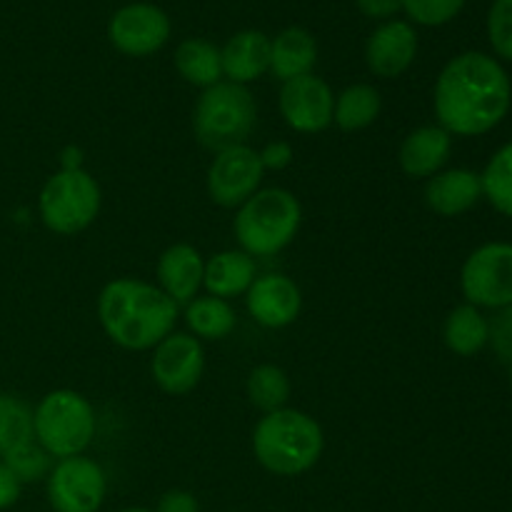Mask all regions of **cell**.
<instances>
[{
  "mask_svg": "<svg viewBox=\"0 0 512 512\" xmlns=\"http://www.w3.org/2000/svg\"><path fill=\"white\" fill-rule=\"evenodd\" d=\"M293 385H290L288 373L278 365H258L248 375V398L263 413H273L288 405Z\"/></svg>",
  "mask_w": 512,
  "mask_h": 512,
  "instance_id": "obj_27",
  "label": "cell"
},
{
  "mask_svg": "<svg viewBox=\"0 0 512 512\" xmlns=\"http://www.w3.org/2000/svg\"><path fill=\"white\" fill-rule=\"evenodd\" d=\"M155 275H158V288L175 305H188L190 300L198 298V290L203 288L205 260L193 245L175 243L163 250Z\"/></svg>",
  "mask_w": 512,
  "mask_h": 512,
  "instance_id": "obj_16",
  "label": "cell"
},
{
  "mask_svg": "<svg viewBox=\"0 0 512 512\" xmlns=\"http://www.w3.org/2000/svg\"><path fill=\"white\" fill-rule=\"evenodd\" d=\"M323 448V428L303 410L280 408L265 413L253 430L255 460L280 478L308 473L318 465Z\"/></svg>",
  "mask_w": 512,
  "mask_h": 512,
  "instance_id": "obj_3",
  "label": "cell"
},
{
  "mask_svg": "<svg viewBox=\"0 0 512 512\" xmlns=\"http://www.w3.org/2000/svg\"><path fill=\"white\" fill-rule=\"evenodd\" d=\"M205 370V350L195 335L170 333L153 348L150 373L155 385L168 395H185L195 390Z\"/></svg>",
  "mask_w": 512,
  "mask_h": 512,
  "instance_id": "obj_12",
  "label": "cell"
},
{
  "mask_svg": "<svg viewBox=\"0 0 512 512\" xmlns=\"http://www.w3.org/2000/svg\"><path fill=\"white\" fill-rule=\"evenodd\" d=\"M20 488H23V485H20V480L15 478V475L10 473L3 463H0V510H8L18 503Z\"/></svg>",
  "mask_w": 512,
  "mask_h": 512,
  "instance_id": "obj_36",
  "label": "cell"
},
{
  "mask_svg": "<svg viewBox=\"0 0 512 512\" xmlns=\"http://www.w3.org/2000/svg\"><path fill=\"white\" fill-rule=\"evenodd\" d=\"M278 105L285 125L295 133H323L333 125L335 95L330 85L313 73L283 83Z\"/></svg>",
  "mask_w": 512,
  "mask_h": 512,
  "instance_id": "obj_13",
  "label": "cell"
},
{
  "mask_svg": "<svg viewBox=\"0 0 512 512\" xmlns=\"http://www.w3.org/2000/svg\"><path fill=\"white\" fill-rule=\"evenodd\" d=\"M488 38L500 58L512 60V0H495L490 5Z\"/></svg>",
  "mask_w": 512,
  "mask_h": 512,
  "instance_id": "obj_31",
  "label": "cell"
},
{
  "mask_svg": "<svg viewBox=\"0 0 512 512\" xmlns=\"http://www.w3.org/2000/svg\"><path fill=\"white\" fill-rule=\"evenodd\" d=\"M170 38V18L153 3H130L115 10L108 23V40L118 53L148 58Z\"/></svg>",
  "mask_w": 512,
  "mask_h": 512,
  "instance_id": "obj_11",
  "label": "cell"
},
{
  "mask_svg": "<svg viewBox=\"0 0 512 512\" xmlns=\"http://www.w3.org/2000/svg\"><path fill=\"white\" fill-rule=\"evenodd\" d=\"M108 493V478L95 460L75 455L53 465L48 475V503L55 512H98Z\"/></svg>",
  "mask_w": 512,
  "mask_h": 512,
  "instance_id": "obj_9",
  "label": "cell"
},
{
  "mask_svg": "<svg viewBox=\"0 0 512 512\" xmlns=\"http://www.w3.org/2000/svg\"><path fill=\"white\" fill-rule=\"evenodd\" d=\"M303 223L300 200L285 188L258 190L238 208L233 233L250 258H273L288 248Z\"/></svg>",
  "mask_w": 512,
  "mask_h": 512,
  "instance_id": "obj_4",
  "label": "cell"
},
{
  "mask_svg": "<svg viewBox=\"0 0 512 512\" xmlns=\"http://www.w3.org/2000/svg\"><path fill=\"white\" fill-rule=\"evenodd\" d=\"M453 150V135L440 125H423L405 135L400 145L398 163L410 178H433L448 163Z\"/></svg>",
  "mask_w": 512,
  "mask_h": 512,
  "instance_id": "obj_17",
  "label": "cell"
},
{
  "mask_svg": "<svg viewBox=\"0 0 512 512\" xmlns=\"http://www.w3.org/2000/svg\"><path fill=\"white\" fill-rule=\"evenodd\" d=\"M483 195L498 213L512 218V143L503 145L480 175Z\"/></svg>",
  "mask_w": 512,
  "mask_h": 512,
  "instance_id": "obj_28",
  "label": "cell"
},
{
  "mask_svg": "<svg viewBox=\"0 0 512 512\" xmlns=\"http://www.w3.org/2000/svg\"><path fill=\"white\" fill-rule=\"evenodd\" d=\"M443 338L455 355L470 358L488 343V320L475 305H460L445 320Z\"/></svg>",
  "mask_w": 512,
  "mask_h": 512,
  "instance_id": "obj_25",
  "label": "cell"
},
{
  "mask_svg": "<svg viewBox=\"0 0 512 512\" xmlns=\"http://www.w3.org/2000/svg\"><path fill=\"white\" fill-rule=\"evenodd\" d=\"M155 512H200V505L188 490H168L160 495Z\"/></svg>",
  "mask_w": 512,
  "mask_h": 512,
  "instance_id": "obj_34",
  "label": "cell"
},
{
  "mask_svg": "<svg viewBox=\"0 0 512 512\" xmlns=\"http://www.w3.org/2000/svg\"><path fill=\"white\" fill-rule=\"evenodd\" d=\"M512 88L503 65L485 53L455 55L435 83V115L450 135L490 133L510 110Z\"/></svg>",
  "mask_w": 512,
  "mask_h": 512,
  "instance_id": "obj_1",
  "label": "cell"
},
{
  "mask_svg": "<svg viewBox=\"0 0 512 512\" xmlns=\"http://www.w3.org/2000/svg\"><path fill=\"white\" fill-rule=\"evenodd\" d=\"M35 443L50 458H75L88 450L95 438V410L85 395L75 390H53L33 410Z\"/></svg>",
  "mask_w": 512,
  "mask_h": 512,
  "instance_id": "obj_6",
  "label": "cell"
},
{
  "mask_svg": "<svg viewBox=\"0 0 512 512\" xmlns=\"http://www.w3.org/2000/svg\"><path fill=\"white\" fill-rule=\"evenodd\" d=\"M220 60L230 83H253L270 70V38L260 30H240L220 48Z\"/></svg>",
  "mask_w": 512,
  "mask_h": 512,
  "instance_id": "obj_19",
  "label": "cell"
},
{
  "mask_svg": "<svg viewBox=\"0 0 512 512\" xmlns=\"http://www.w3.org/2000/svg\"><path fill=\"white\" fill-rule=\"evenodd\" d=\"M255 260L243 250H223L205 263L203 285L208 295L230 300L245 295L255 283Z\"/></svg>",
  "mask_w": 512,
  "mask_h": 512,
  "instance_id": "obj_21",
  "label": "cell"
},
{
  "mask_svg": "<svg viewBox=\"0 0 512 512\" xmlns=\"http://www.w3.org/2000/svg\"><path fill=\"white\" fill-rule=\"evenodd\" d=\"M185 323L198 340H225L235 330V310L228 300L205 295L185 305Z\"/></svg>",
  "mask_w": 512,
  "mask_h": 512,
  "instance_id": "obj_24",
  "label": "cell"
},
{
  "mask_svg": "<svg viewBox=\"0 0 512 512\" xmlns=\"http://www.w3.org/2000/svg\"><path fill=\"white\" fill-rule=\"evenodd\" d=\"M175 70L185 83L195 88H213L223 80V60L220 48L205 38H188L175 50Z\"/></svg>",
  "mask_w": 512,
  "mask_h": 512,
  "instance_id": "obj_22",
  "label": "cell"
},
{
  "mask_svg": "<svg viewBox=\"0 0 512 512\" xmlns=\"http://www.w3.org/2000/svg\"><path fill=\"white\" fill-rule=\"evenodd\" d=\"M460 288L475 308L512 305V245L488 243L470 253L460 273Z\"/></svg>",
  "mask_w": 512,
  "mask_h": 512,
  "instance_id": "obj_8",
  "label": "cell"
},
{
  "mask_svg": "<svg viewBox=\"0 0 512 512\" xmlns=\"http://www.w3.org/2000/svg\"><path fill=\"white\" fill-rule=\"evenodd\" d=\"M120 512H155V510H148V508H125V510H120Z\"/></svg>",
  "mask_w": 512,
  "mask_h": 512,
  "instance_id": "obj_38",
  "label": "cell"
},
{
  "mask_svg": "<svg viewBox=\"0 0 512 512\" xmlns=\"http://www.w3.org/2000/svg\"><path fill=\"white\" fill-rule=\"evenodd\" d=\"M265 168L260 163L258 150L250 145L215 153L208 168V195L220 208H240L245 200L253 198L263 183Z\"/></svg>",
  "mask_w": 512,
  "mask_h": 512,
  "instance_id": "obj_10",
  "label": "cell"
},
{
  "mask_svg": "<svg viewBox=\"0 0 512 512\" xmlns=\"http://www.w3.org/2000/svg\"><path fill=\"white\" fill-rule=\"evenodd\" d=\"M510 383H512V363H510Z\"/></svg>",
  "mask_w": 512,
  "mask_h": 512,
  "instance_id": "obj_39",
  "label": "cell"
},
{
  "mask_svg": "<svg viewBox=\"0 0 512 512\" xmlns=\"http://www.w3.org/2000/svg\"><path fill=\"white\" fill-rule=\"evenodd\" d=\"M35 440L33 410L23 398L0 393V458Z\"/></svg>",
  "mask_w": 512,
  "mask_h": 512,
  "instance_id": "obj_26",
  "label": "cell"
},
{
  "mask_svg": "<svg viewBox=\"0 0 512 512\" xmlns=\"http://www.w3.org/2000/svg\"><path fill=\"white\" fill-rule=\"evenodd\" d=\"M245 303H248V313L255 323L270 330H280L298 320L300 308H303V293L288 275L270 273L255 278V283L245 293Z\"/></svg>",
  "mask_w": 512,
  "mask_h": 512,
  "instance_id": "obj_15",
  "label": "cell"
},
{
  "mask_svg": "<svg viewBox=\"0 0 512 512\" xmlns=\"http://www.w3.org/2000/svg\"><path fill=\"white\" fill-rule=\"evenodd\" d=\"M418 55V33L408 20H385L370 33L365 63L375 78L393 80L408 73Z\"/></svg>",
  "mask_w": 512,
  "mask_h": 512,
  "instance_id": "obj_14",
  "label": "cell"
},
{
  "mask_svg": "<svg viewBox=\"0 0 512 512\" xmlns=\"http://www.w3.org/2000/svg\"><path fill=\"white\" fill-rule=\"evenodd\" d=\"M103 205L100 185L88 170H58L38 198L40 220L58 235L83 233L95 223Z\"/></svg>",
  "mask_w": 512,
  "mask_h": 512,
  "instance_id": "obj_7",
  "label": "cell"
},
{
  "mask_svg": "<svg viewBox=\"0 0 512 512\" xmlns=\"http://www.w3.org/2000/svg\"><path fill=\"white\" fill-rule=\"evenodd\" d=\"M380 110H383V98L378 88L368 83H355L335 98L333 123L345 133H358L378 120Z\"/></svg>",
  "mask_w": 512,
  "mask_h": 512,
  "instance_id": "obj_23",
  "label": "cell"
},
{
  "mask_svg": "<svg viewBox=\"0 0 512 512\" xmlns=\"http://www.w3.org/2000/svg\"><path fill=\"white\" fill-rule=\"evenodd\" d=\"M483 198V183L473 170H440L425 185V203L443 218H455L473 208Z\"/></svg>",
  "mask_w": 512,
  "mask_h": 512,
  "instance_id": "obj_18",
  "label": "cell"
},
{
  "mask_svg": "<svg viewBox=\"0 0 512 512\" xmlns=\"http://www.w3.org/2000/svg\"><path fill=\"white\" fill-rule=\"evenodd\" d=\"M488 343H493L503 363H512V305L500 308L493 323H488Z\"/></svg>",
  "mask_w": 512,
  "mask_h": 512,
  "instance_id": "obj_32",
  "label": "cell"
},
{
  "mask_svg": "<svg viewBox=\"0 0 512 512\" xmlns=\"http://www.w3.org/2000/svg\"><path fill=\"white\" fill-rule=\"evenodd\" d=\"M463 8L465 0H403V10L410 23L423 25V28L450 23Z\"/></svg>",
  "mask_w": 512,
  "mask_h": 512,
  "instance_id": "obj_30",
  "label": "cell"
},
{
  "mask_svg": "<svg viewBox=\"0 0 512 512\" xmlns=\"http://www.w3.org/2000/svg\"><path fill=\"white\" fill-rule=\"evenodd\" d=\"M365 18L390 20L398 10H403V0H355Z\"/></svg>",
  "mask_w": 512,
  "mask_h": 512,
  "instance_id": "obj_35",
  "label": "cell"
},
{
  "mask_svg": "<svg viewBox=\"0 0 512 512\" xmlns=\"http://www.w3.org/2000/svg\"><path fill=\"white\" fill-rule=\"evenodd\" d=\"M98 320L118 348L153 350L175 330L178 305L158 285L115 278L100 290Z\"/></svg>",
  "mask_w": 512,
  "mask_h": 512,
  "instance_id": "obj_2",
  "label": "cell"
},
{
  "mask_svg": "<svg viewBox=\"0 0 512 512\" xmlns=\"http://www.w3.org/2000/svg\"><path fill=\"white\" fill-rule=\"evenodd\" d=\"M258 123V105L248 85L220 80L205 88L193 108V133L203 148L220 150L245 145Z\"/></svg>",
  "mask_w": 512,
  "mask_h": 512,
  "instance_id": "obj_5",
  "label": "cell"
},
{
  "mask_svg": "<svg viewBox=\"0 0 512 512\" xmlns=\"http://www.w3.org/2000/svg\"><path fill=\"white\" fill-rule=\"evenodd\" d=\"M315 63H318V43H315L310 30L290 25L270 40L268 73H273V78H278L280 83H288L300 75H310Z\"/></svg>",
  "mask_w": 512,
  "mask_h": 512,
  "instance_id": "obj_20",
  "label": "cell"
},
{
  "mask_svg": "<svg viewBox=\"0 0 512 512\" xmlns=\"http://www.w3.org/2000/svg\"><path fill=\"white\" fill-rule=\"evenodd\" d=\"M3 465L20 480V485H25L48 478L50 470H53V458L33 440V443L20 445L13 453L5 455Z\"/></svg>",
  "mask_w": 512,
  "mask_h": 512,
  "instance_id": "obj_29",
  "label": "cell"
},
{
  "mask_svg": "<svg viewBox=\"0 0 512 512\" xmlns=\"http://www.w3.org/2000/svg\"><path fill=\"white\" fill-rule=\"evenodd\" d=\"M258 155L265 170H285L290 163H293L295 150L288 140H275V143L265 145Z\"/></svg>",
  "mask_w": 512,
  "mask_h": 512,
  "instance_id": "obj_33",
  "label": "cell"
},
{
  "mask_svg": "<svg viewBox=\"0 0 512 512\" xmlns=\"http://www.w3.org/2000/svg\"><path fill=\"white\" fill-rule=\"evenodd\" d=\"M85 153L78 145H68V148L60 153V170H83Z\"/></svg>",
  "mask_w": 512,
  "mask_h": 512,
  "instance_id": "obj_37",
  "label": "cell"
}]
</instances>
